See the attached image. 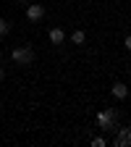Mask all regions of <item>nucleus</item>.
I'll list each match as a JSON object with an SVG mask.
<instances>
[{"instance_id":"nucleus-1","label":"nucleus","mask_w":131,"mask_h":147,"mask_svg":"<svg viewBox=\"0 0 131 147\" xmlns=\"http://www.w3.org/2000/svg\"><path fill=\"white\" fill-rule=\"evenodd\" d=\"M11 58H13V63H16V66H32V63H34V58H37V53H34V47H32V45H18V47H13Z\"/></svg>"},{"instance_id":"nucleus-2","label":"nucleus","mask_w":131,"mask_h":147,"mask_svg":"<svg viewBox=\"0 0 131 147\" xmlns=\"http://www.w3.org/2000/svg\"><path fill=\"white\" fill-rule=\"evenodd\" d=\"M118 110L116 108H105V110H100V113H97V126L100 129H107V131H110V129H118Z\"/></svg>"},{"instance_id":"nucleus-3","label":"nucleus","mask_w":131,"mask_h":147,"mask_svg":"<svg viewBox=\"0 0 131 147\" xmlns=\"http://www.w3.org/2000/svg\"><path fill=\"white\" fill-rule=\"evenodd\" d=\"M116 131H118V134H116L113 144H116V147H131V129H121V126H118Z\"/></svg>"},{"instance_id":"nucleus-4","label":"nucleus","mask_w":131,"mask_h":147,"mask_svg":"<svg viewBox=\"0 0 131 147\" xmlns=\"http://www.w3.org/2000/svg\"><path fill=\"white\" fill-rule=\"evenodd\" d=\"M42 16H45V8L40 3H29V8H26V18L29 21H42Z\"/></svg>"},{"instance_id":"nucleus-5","label":"nucleus","mask_w":131,"mask_h":147,"mask_svg":"<svg viewBox=\"0 0 131 147\" xmlns=\"http://www.w3.org/2000/svg\"><path fill=\"white\" fill-rule=\"evenodd\" d=\"M47 37H50V42H52V45H63V40H66V32H63L60 26H52Z\"/></svg>"},{"instance_id":"nucleus-6","label":"nucleus","mask_w":131,"mask_h":147,"mask_svg":"<svg viewBox=\"0 0 131 147\" xmlns=\"http://www.w3.org/2000/svg\"><path fill=\"white\" fill-rule=\"evenodd\" d=\"M113 97H118V100L128 97V87H126L123 82H116V84H113Z\"/></svg>"},{"instance_id":"nucleus-7","label":"nucleus","mask_w":131,"mask_h":147,"mask_svg":"<svg viewBox=\"0 0 131 147\" xmlns=\"http://www.w3.org/2000/svg\"><path fill=\"white\" fill-rule=\"evenodd\" d=\"M71 42H73V45H84V42H87V34H84L81 29H76V32L71 34Z\"/></svg>"},{"instance_id":"nucleus-8","label":"nucleus","mask_w":131,"mask_h":147,"mask_svg":"<svg viewBox=\"0 0 131 147\" xmlns=\"http://www.w3.org/2000/svg\"><path fill=\"white\" fill-rule=\"evenodd\" d=\"M8 32H11V24L5 21V18H3V16H0V37H5Z\"/></svg>"},{"instance_id":"nucleus-9","label":"nucleus","mask_w":131,"mask_h":147,"mask_svg":"<svg viewBox=\"0 0 131 147\" xmlns=\"http://www.w3.org/2000/svg\"><path fill=\"white\" fill-rule=\"evenodd\" d=\"M92 147H105V139L102 137H95V139H92Z\"/></svg>"},{"instance_id":"nucleus-10","label":"nucleus","mask_w":131,"mask_h":147,"mask_svg":"<svg viewBox=\"0 0 131 147\" xmlns=\"http://www.w3.org/2000/svg\"><path fill=\"white\" fill-rule=\"evenodd\" d=\"M123 45H126V50L131 53V37H126V40H123Z\"/></svg>"},{"instance_id":"nucleus-11","label":"nucleus","mask_w":131,"mask_h":147,"mask_svg":"<svg viewBox=\"0 0 131 147\" xmlns=\"http://www.w3.org/2000/svg\"><path fill=\"white\" fill-rule=\"evenodd\" d=\"M5 79V71H3V66H0V82H3Z\"/></svg>"},{"instance_id":"nucleus-12","label":"nucleus","mask_w":131,"mask_h":147,"mask_svg":"<svg viewBox=\"0 0 131 147\" xmlns=\"http://www.w3.org/2000/svg\"><path fill=\"white\" fill-rule=\"evenodd\" d=\"M18 3H29V0H18Z\"/></svg>"}]
</instances>
